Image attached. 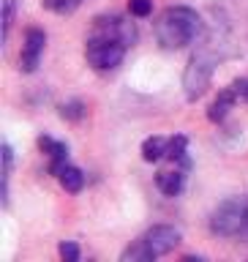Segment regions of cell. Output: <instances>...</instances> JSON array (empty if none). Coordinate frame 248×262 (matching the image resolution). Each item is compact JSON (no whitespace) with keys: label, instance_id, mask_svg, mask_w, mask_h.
<instances>
[{"label":"cell","instance_id":"obj_1","mask_svg":"<svg viewBox=\"0 0 248 262\" xmlns=\"http://www.w3.org/2000/svg\"><path fill=\"white\" fill-rule=\"evenodd\" d=\"M134 41L137 28L123 16H96L85 41V57L96 71H112L123 63Z\"/></svg>","mask_w":248,"mask_h":262},{"label":"cell","instance_id":"obj_2","mask_svg":"<svg viewBox=\"0 0 248 262\" xmlns=\"http://www.w3.org/2000/svg\"><path fill=\"white\" fill-rule=\"evenodd\" d=\"M202 33V19L194 8L188 6H172L155 19V41L164 49H183L194 44Z\"/></svg>","mask_w":248,"mask_h":262},{"label":"cell","instance_id":"obj_3","mask_svg":"<svg viewBox=\"0 0 248 262\" xmlns=\"http://www.w3.org/2000/svg\"><path fill=\"white\" fill-rule=\"evenodd\" d=\"M180 243V229L169 224H155L147 232H142L126 251L120 254L123 262H150L159 259L164 254L175 251V246Z\"/></svg>","mask_w":248,"mask_h":262},{"label":"cell","instance_id":"obj_4","mask_svg":"<svg viewBox=\"0 0 248 262\" xmlns=\"http://www.w3.org/2000/svg\"><path fill=\"white\" fill-rule=\"evenodd\" d=\"M210 232L229 241H245L248 237V196H232L224 200L210 213L208 221Z\"/></svg>","mask_w":248,"mask_h":262},{"label":"cell","instance_id":"obj_5","mask_svg":"<svg viewBox=\"0 0 248 262\" xmlns=\"http://www.w3.org/2000/svg\"><path fill=\"white\" fill-rule=\"evenodd\" d=\"M218 66V52H216V41L202 44L196 52L191 55L186 71H183V90L188 101H196L199 96H205V90L210 88L213 71Z\"/></svg>","mask_w":248,"mask_h":262},{"label":"cell","instance_id":"obj_6","mask_svg":"<svg viewBox=\"0 0 248 262\" xmlns=\"http://www.w3.org/2000/svg\"><path fill=\"white\" fill-rule=\"evenodd\" d=\"M44 44H47V36L44 30L38 28H30L25 33V47H22V55H19V69L25 74H33L41 63V55H44Z\"/></svg>","mask_w":248,"mask_h":262},{"label":"cell","instance_id":"obj_7","mask_svg":"<svg viewBox=\"0 0 248 262\" xmlns=\"http://www.w3.org/2000/svg\"><path fill=\"white\" fill-rule=\"evenodd\" d=\"M38 147H41V153L49 156V172H52V175H57V172L69 164V145L65 142H57V139L41 134L38 137Z\"/></svg>","mask_w":248,"mask_h":262},{"label":"cell","instance_id":"obj_8","mask_svg":"<svg viewBox=\"0 0 248 262\" xmlns=\"http://www.w3.org/2000/svg\"><path fill=\"white\" fill-rule=\"evenodd\" d=\"M186 172L188 169L180 167V164H175L172 169H161L159 175H155V186H159L167 196H177L186 188Z\"/></svg>","mask_w":248,"mask_h":262},{"label":"cell","instance_id":"obj_9","mask_svg":"<svg viewBox=\"0 0 248 262\" xmlns=\"http://www.w3.org/2000/svg\"><path fill=\"white\" fill-rule=\"evenodd\" d=\"M237 101H240V98H237L235 88H232V85H229V88H224V90L218 93V98H216V101L210 104V110H208V118H210L213 123H221V120L227 118V115H229V110H232V106H235Z\"/></svg>","mask_w":248,"mask_h":262},{"label":"cell","instance_id":"obj_10","mask_svg":"<svg viewBox=\"0 0 248 262\" xmlns=\"http://www.w3.org/2000/svg\"><path fill=\"white\" fill-rule=\"evenodd\" d=\"M167 159L172 164H180V167L191 169V159H188V137L186 134H175L167 142Z\"/></svg>","mask_w":248,"mask_h":262},{"label":"cell","instance_id":"obj_11","mask_svg":"<svg viewBox=\"0 0 248 262\" xmlns=\"http://www.w3.org/2000/svg\"><path fill=\"white\" fill-rule=\"evenodd\" d=\"M55 178L60 180V186L65 188V191H71V194L82 191V186H85V172H82L79 167H71V164H65Z\"/></svg>","mask_w":248,"mask_h":262},{"label":"cell","instance_id":"obj_12","mask_svg":"<svg viewBox=\"0 0 248 262\" xmlns=\"http://www.w3.org/2000/svg\"><path fill=\"white\" fill-rule=\"evenodd\" d=\"M167 142L169 139H164V137H147L142 142V159L150 164L167 159Z\"/></svg>","mask_w":248,"mask_h":262},{"label":"cell","instance_id":"obj_13","mask_svg":"<svg viewBox=\"0 0 248 262\" xmlns=\"http://www.w3.org/2000/svg\"><path fill=\"white\" fill-rule=\"evenodd\" d=\"M79 6H82V0H44V8H49V11H55L60 16L77 11Z\"/></svg>","mask_w":248,"mask_h":262},{"label":"cell","instance_id":"obj_14","mask_svg":"<svg viewBox=\"0 0 248 262\" xmlns=\"http://www.w3.org/2000/svg\"><path fill=\"white\" fill-rule=\"evenodd\" d=\"M60 118H63V120H74V123L82 120V118H85V104L77 101V98H74V101H69V104H63V106H60Z\"/></svg>","mask_w":248,"mask_h":262},{"label":"cell","instance_id":"obj_15","mask_svg":"<svg viewBox=\"0 0 248 262\" xmlns=\"http://www.w3.org/2000/svg\"><path fill=\"white\" fill-rule=\"evenodd\" d=\"M14 8H16V0H3V41H8V33H11Z\"/></svg>","mask_w":248,"mask_h":262},{"label":"cell","instance_id":"obj_16","mask_svg":"<svg viewBox=\"0 0 248 262\" xmlns=\"http://www.w3.org/2000/svg\"><path fill=\"white\" fill-rule=\"evenodd\" d=\"M57 251H60V257L65 262H79V246L74 241H63L60 246H57Z\"/></svg>","mask_w":248,"mask_h":262},{"label":"cell","instance_id":"obj_17","mask_svg":"<svg viewBox=\"0 0 248 262\" xmlns=\"http://www.w3.org/2000/svg\"><path fill=\"white\" fill-rule=\"evenodd\" d=\"M128 11L134 16H150L153 3H150V0H128Z\"/></svg>","mask_w":248,"mask_h":262},{"label":"cell","instance_id":"obj_18","mask_svg":"<svg viewBox=\"0 0 248 262\" xmlns=\"http://www.w3.org/2000/svg\"><path fill=\"white\" fill-rule=\"evenodd\" d=\"M232 88H235L237 98H240V101H245V104H248V79H245V77L235 79V82H232Z\"/></svg>","mask_w":248,"mask_h":262}]
</instances>
